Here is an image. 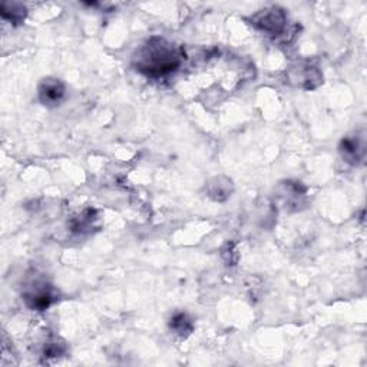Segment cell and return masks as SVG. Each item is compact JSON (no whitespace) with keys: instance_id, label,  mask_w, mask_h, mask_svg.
Segmentation results:
<instances>
[{"instance_id":"obj_1","label":"cell","mask_w":367,"mask_h":367,"mask_svg":"<svg viewBox=\"0 0 367 367\" xmlns=\"http://www.w3.org/2000/svg\"><path fill=\"white\" fill-rule=\"evenodd\" d=\"M181 64V56L174 45L161 37H154L142 46L135 57L136 71L152 78L172 73Z\"/></svg>"},{"instance_id":"obj_2","label":"cell","mask_w":367,"mask_h":367,"mask_svg":"<svg viewBox=\"0 0 367 367\" xmlns=\"http://www.w3.org/2000/svg\"><path fill=\"white\" fill-rule=\"evenodd\" d=\"M24 298L32 310L44 312L49 309L51 305L57 300V296L52 285H49L48 283L35 281V284H32L30 287H28V290L25 292Z\"/></svg>"},{"instance_id":"obj_3","label":"cell","mask_w":367,"mask_h":367,"mask_svg":"<svg viewBox=\"0 0 367 367\" xmlns=\"http://www.w3.org/2000/svg\"><path fill=\"white\" fill-rule=\"evenodd\" d=\"M285 20L287 19H285V15L281 9L271 8L260 12L254 17V25L271 36H278L285 28Z\"/></svg>"},{"instance_id":"obj_4","label":"cell","mask_w":367,"mask_h":367,"mask_svg":"<svg viewBox=\"0 0 367 367\" xmlns=\"http://www.w3.org/2000/svg\"><path fill=\"white\" fill-rule=\"evenodd\" d=\"M39 100L46 107H56L64 100L66 89L62 80L56 78H46L37 88Z\"/></svg>"},{"instance_id":"obj_5","label":"cell","mask_w":367,"mask_h":367,"mask_svg":"<svg viewBox=\"0 0 367 367\" xmlns=\"http://www.w3.org/2000/svg\"><path fill=\"white\" fill-rule=\"evenodd\" d=\"M364 141L359 135H350L344 136L340 142L339 151L346 162H350V164L356 165L363 159L364 156Z\"/></svg>"},{"instance_id":"obj_6","label":"cell","mask_w":367,"mask_h":367,"mask_svg":"<svg viewBox=\"0 0 367 367\" xmlns=\"http://www.w3.org/2000/svg\"><path fill=\"white\" fill-rule=\"evenodd\" d=\"M170 329L181 336V337H187L193 333L194 330V324H193V320L190 319V316L187 313H175L171 320H170Z\"/></svg>"},{"instance_id":"obj_7","label":"cell","mask_w":367,"mask_h":367,"mask_svg":"<svg viewBox=\"0 0 367 367\" xmlns=\"http://www.w3.org/2000/svg\"><path fill=\"white\" fill-rule=\"evenodd\" d=\"M2 17L5 20H9L13 25H20L26 17V8L22 3H2V9H0Z\"/></svg>"},{"instance_id":"obj_8","label":"cell","mask_w":367,"mask_h":367,"mask_svg":"<svg viewBox=\"0 0 367 367\" xmlns=\"http://www.w3.org/2000/svg\"><path fill=\"white\" fill-rule=\"evenodd\" d=\"M65 352H66L65 344L57 343L56 340L49 341L45 344V348H44V357L45 359H57L60 356H64Z\"/></svg>"},{"instance_id":"obj_9","label":"cell","mask_w":367,"mask_h":367,"mask_svg":"<svg viewBox=\"0 0 367 367\" xmlns=\"http://www.w3.org/2000/svg\"><path fill=\"white\" fill-rule=\"evenodd\" d=\"M95 221V211L93 210H88L82 214V217H79L75 222H73V230L79 231V233H84L87 231Z\"/></svg>"}]
</instances>
